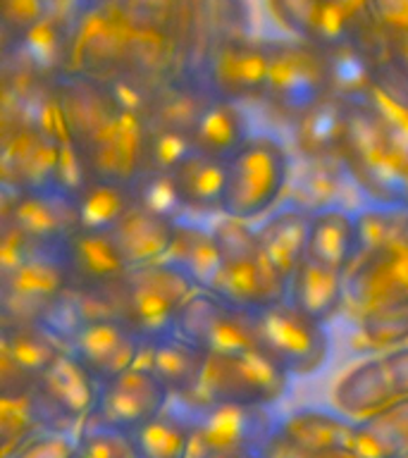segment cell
<instances>
[{"label":"cell","mask_w":408,"mask_h":458,"mask_svg":"<svg viewBox=\"0 0 408 458\" xmlns=\"http://www.w3.org/2000/svg\"><path fill=\"white\" fill-rule=\"evenodd\" d=\"M50 86L93 177L132 184L143 170L149 91L129 79L106 84L74 72Z\"/></svg>","instance_id":"1"},{"label":"cell","mask_w":408,"mask_h":458,"mask_svg":"<svg viewBox=\"0 0 408 458\" xmlns=\"http://www.w3.org/2000/svg\"><path fill=\"white\" fill-rule=\"evenodd\" d=\"M196 292V284L167 260L132 267L107 289L106 303L110 315L127 322L146 344L174 335V322Z\"/></svg>","instance_id":"2"},{"label":"cell","mask_w":408,"mask_h":458,"mask_svg":"<svg viewBox=\"0 0 408 458\" xmlns=\"http://www.w3.org/2000/svg\"><path fill=\"white\" fill-rule=\"evenodd\" d=\"M210 229L222 253V270L210 292L251 313L286 301L289 279L282 277L265 258L258 229L251 227V222L222 215Z\"/></svg>","instance_id":"3"},{"label":"cell","mask_w":408,"mask_h":458,"mask_svg":"<svg viewBox=\"0 0 408 458\" xmlns=\"http://www.w3.org/2000/svg\"><path fill=\"white\" fill-rule=\"evenodd\" d=\"M292 174V156L277 136L251 134L225 163L222 215L253 222L277 206Z\"/></svg>","instance_id":"4"},{"label":"cell","mask_w":408,"mask_h":458,"mask_svg":"<svg viewBox=\"0 0 408 458\" xmlns=\"http://www.w3.org/2000/svg\"><path fill=\"white\" fill-rule=\"evenodd\" d=\"M67 72L117 81L139 72V38L124 7L74 5Z\"/></svg>","instance_id":"5"},{"label":"cell","mask_w":408,"mask_h":458,"mask_svg":"<svg viewBox=\"0 0 408 458\" xmlns=\"http://www.w3.org/2000/svg\"><path fill=\"white\" fill-rule=\"evenodd\" d=\"M408 156L387 134L375 114L363 103H349L346 134L339 165L361 191L379 206H399V186Z\"/></svg>","instance_id":"6"},{"label":"cell","mask_w":408,"mask_h":458,"mask_svg":"<svg viewBox=\"0 0 408 458\" xmlns=\"http://www.w3.org/2000/svg\"><path fill=\"white\" fill-rule=\"evenodd\" d=\"M292 375L279 368L263 349L208 356L199 392L189 401L272 408L289 392Z\"/></svg>","instance_id":"7"},{"label":"cell","mask_w":408,"mask_h":458,"mask_svg":"<svg viewBox=\"0 0 408 458\" xmlns=\"http://www.w3.org/2000/svg\"><path fill=\"white\" fill-rule=\"evenodd\" d=\"M191 420L193 442L189 458H217L232 451H258L277 429L270 408L200 403L172 399Z\"/></svg>","instance_id":"8"},{"label":"cell","mask_w":408,"mask_h":458,"mask_svg":"<svg viewBox=\"0 0 408 458\" xmlns=\"http://www.w3.org/2000/svg\"><path fill=\"white\" fill-rule=\"evenodd\" d=\"M270 72L265 98L277 113L293 120L308 107L329 96V74L325 50L299 38L265 41Z\"/></svg>","instance_id":"9"},{"label":"cell","mask_w":408,"mask_h":458,"mask_svg":"<svg viewBox=\"0 0 408 458\" xmlns=\"http://www.w3.org/2000/svg\"><path fill=\"white\" fill-rule=\"evenodd\" d=\"M124 13L139 38L136 77H163L184 60L193 27V0H127Z\"/></svg>","instance_id":"10"},{"label":"cell","mask_w":408,"mask_h":458,"mask_svg":"<svg viewBox=\"0 0 408 458\" xmlns=\"http://www.w3.org/2000/svg\"><path fill=\"white\" fill-rule=\"evenodd\" d=\"M258 346L292 377H308L325 368L329 358L327 325H320L289 301L256 313Z\"/></svg>","instance_id":"11"},{"label":"cell","mask_w":408,"mask_h":458,"mask_svg":"<svg viewBox=\"0 0 408 458\" xmlns=\"http://www.w3.org/2000/svg\"><path fill=\"white\" fill-rule=\"evenodd\" d=\"M179 335L208 356H229L260 349L256 332V313L234 306L210 289H196L186 299L174 322Z\"/></svg>","instance_id":"12"},{"label":"cell","mask_w":408,"mask_h":458,"mask_svg":"<svg viewBox=\"0 0 408 458\" xmlns=\"http://www.w3.org/2000/svg\"><path fill=\"white\" fill-rule=\"evenodd\" d=\"M70 289V270L60 250L38 249L24 263L0 275L3 322H48Z\"/></svg>","instance_id":"13"},{"label":"cell","mask_w":408,"mask_h":458,"mask_svg":"<svg viewBox=\"0 0 408 458\" xmlns=\"http://www.w3.org/2000/svg\"><path fill=\"white\" fill-rule=\"evenodd\" d=\"M199 84L210 98L229 103L263 100L268 89L270 57L265 41H253L251 36H239L215 43L196 60Z\"/></svg>","instance_id":"14"},{"label":"cell","mask_w":408,"mask_h":458,"mask_svg":"<svg viewBox=\"0 0 408 458\" xmlns=\"http://www.w3.org/2000/svg\"><path fill=\"white\" fill-rule=\"evenodd\" d=\"M401 399H408V344L358 360L332 389L335 408L351 420H363Z\"/></svg>","instance_id":"15"},{"label":"cell","mask_w":408,"mask_h":458,"mask_svg":"<svg viewBox=\"0 0 408 458\" xmlns=\"http://www.w3.org/2000/svg\"><path fill=\"white\" fill-rule=\"evenodd\" d=\"M408 306V242L365 250L346 270V308L361 318Z\"/></svg>","instance_id":"16"},{"label":"cell","mask_w":408,"mask_h":458,"mask_svg":"<svg viewBox=\"0 0 408 458\" xmlns=\"http://www.w3.org/2000/svg\"><path fill=\"white\" fill-rule=\"evenodd\" d=\"M100 382L86 365L64 349L63 356L43 372L34 386V399L46 429H77L96 411Z\"/></svg>","instance_id":"17"},{"label":"cell","mask_w":408,"mask_h":458,"mask_svg":"<svg viewBox=\"0 0 408 458\" xmlns=\"http://www.w3.org/2000/svg\"><path fill=\"white\" fill-rule=\"evenodd\" d=\"M146 346L149 344L117 315H96L79 322L64 342V349L77 356L100 385L141 363Z\"/></svg>","instance_id":"18"},{"label":"cell","mask_w":408,"mask_h":458,"mask_svg":"<svg viewBox=\"0 0 408 458\" xmlns=\"http://www.w3.org/2000/svg\"><path fill=\"white\" fill-rule=\"evenodd\" d=\"M63 339L43 322H3L0 394L31 392L43 372L63 356Z\"/></svg>","instance_id":"19"},{"label":"cell","mask_w":408,"mask_h":458,"mask_svg":"<svg viewBox=\"0 0 408 458\" xmlns=\"http://www.w3.org/2000/svg\"><path fill=\"white\" fill-rule=\"evenodd\" d=\"M170 403L172 394L167 392V386L141 360L100 385L93 415L122 432H132L163 413Z\"/></svg>","instance_id":"20"},{"label":"cell","mask_w":408,"mask_h":458,"mask_svg":"<svg viewBox=\"0 0 408 458\" xmlns=\"http://www.w3.org/2000/svg\"><path fill=\"white\" fill-rule=\"evenodd\" d=\"M3 220L41 249H60L79 229L74 196L57 186L14 189Z\"/></svg>","instance_id":"21"},{"label":"cell","mask_w":408,"mask_h":458,"mask_svg":"<svg viewBox=\"0 0 408 458\" xmlns=\"http://www.w3.org/2000/svg\"><path fill=\"white\" fill-rule=\"evenodd\" d=\"M57 250L70 270L72 289L79 292L106 293L127 272V265L107 232L77 229Z\"/></svg>","instance_id":"22"},{"label":"cell","mask_w":408,"mask_h":458,"mask_svg":"<svg viewBox=\"0 0 408 458\" xmlns=\"http://www.w3.org/2000/svg\"><path fill=\"white\" fill-rule=\"evenodd\" d=\"M174 232H177V217L134 206L107 234L113 236L127 270H132V267L165 260Z\"/></svg>","instance_id":"23"},{"label":"cell","mask_w":408,"mask_h":458,"mask_svg":"<svg viewBox=\"0 0 408 458\" xmlns=\"http://www.w3.org/2000/svg\"><path fill=\"white\" fill-rule=\"evenodd\" d=\"M361 256L358 213L346 208H318L310 213L306 258L335 270H349Z\"/></svg>","instance_id":"24"},{"label":"cell","mask_w":408,"mask_h":458,"mask_svg":"<svg viewBox=\"0 0 408 458\" xmlns=\"http://www.w3.org/2000/svg\"><path fill=\"white\" fill-rule=\"evenodd\" d=\"M286 301L320 325H329L346 308V272L303 258L289 277Z\"/></svg>","instance_id":"25"},{"label":"cell","mask_w":408,"mask_h":458,"mask_svg":"<svg viewBox=\"0 0 408 458\" xmlns=\"http://www.w3.org/2000/svg\"><path fill=\"white\" fill-rule=\"evenodd\" d=\"M143 363L160 377L172 399H189L199 392L208 353L179 335H167L146 346Z\"/></svg>","instance_id":"26"},{"label":"cell","mask_w":408,"mask_h":458,"mask_svg":"<svg viewBox=\"0 0 408 458\" xmlns=\"http://www.w3.org/2000/svg\"><path fill=\"white\" fill-rule=\"evenodd\" d=\"M349 103L336 96H325L320 103L308 107L293 120V143L308 160H339L344 134H346Z\"/></svg>","instance_id":"27"},{"label":"cell","mask_w":408,"mask_h":458,"mask_svg":"<svg viewBox=\"0 0 408 458\" xmlns=\"http://www.w3.org/2000/svg\"><path fill=\"white\" fill-rule=\"evenodd\" d=\"M70 34L72 20L63 14L50 13L36 29H31L20 43L5 53L17 55L20 64L31 77L55 81L60 74L67 72L70 63Z\"/></svg>","instance_id":"28"},{"label":"cell","mask_w":408,"mask_h":458,"mask_svg":"<svg viewBox=\"0 0 408 458\" xmlns=\"http://www.w3.org/2000/svg\"><path fill=\"white\" fill-rule=\"evenodd\" d=\"M186 213L222 215L225 199V160L189 150L170 172Z\"/></svg>","instance_id":"29"},{"label":"cell","mask_w":408,"mask_h":458,"mask_svg":"<svg viewBox=\"0 0 408 458\" xmlns=\"http://www.w3.org/2000/svg\"><path fill=\"white\" fill-rule=\"evenodd\" d=\"M310 213L313 210L308 208H285V210L268 215V220L258 227L260 249L282 277H292V272L306 258Z\"/></svg>","instance_id":"30"},{"label":"cell","mask_w":408,"mask_h":458,"mask_svg":"<svg viewBox=\"0 0 408 458\" xmlns=\"http://www.w3.org/2000/svg\"><path fill=\"white\" fill-rule=\"evenodd\" d=\"M353 428L356 420L346 415L329 413L320 408H301L286 418H279L277 432L296 444L306 454H322V451L351 449L353 446Z\"/></svg>","instance_id":"31"},{"label":"cell","mask_w":408,"mask_h":458,"mask_svg":"<svg viewBox=\"0 0 408 458\" xmlns=\"http://www.w3.org/2000/svg\"><path fill=\"white\" fill-rule=\"evenodd\" d=\"M251 136L249 122L236 103L220 98H208L200 114L193 122L191 146L199 153L225 160L234 156Z\"/></svg>","instance_id":"32"},{"label":"cell","mask_w":408,"mask_h":458,"mask_svg":"<svg viewBox=\"0 0 408 458\" xmlns=\"http://www.w3.org/2000/svg\"><path fill=\"white\" fill-rule=\"evenodd\" d=\"M251 36L249 0H193L191 41L184 60H199L210 46Z\"/></svg>","instance_id":"33"},{"label":"cell","mask_w":408,"mask_h":458,"mask_svg":"<svg viewBox=\"0 0 408 458\" xmlns=\"http://www.w3.org/2000/svg\"><path fill=\"white\" fill-rule=\"evenodd\" d=\"M165 260L184 272L196 289H213L222 270V253L213 229L186 220H177V232Z\"/></svg>","instance_id":"34"},{"label":"cell","mask_w":408,"mask_h":458,"mask_svg":"<svg viewBox=\"0 0 408 458\" xmlns=\"http://www.w3.org/2000/svg\"><path fill=\"white\" fill-rule=\"evenodd\" d=\"M351 449L363 458H408V399L356 420Z\"/></svg>","instance_id":"35"},{"label":"cell","mask_w":408,"mask_h":458,"mask_svg":"<svg viewBox=\"0 0 408 458\" xmlns=\"http://www.w3.org/2000/svg\"><path fill=\"white\" fill-rule=\"evenodd\" d=\"M79 229L110 232L136 206L134 186L117 179L91 177L74 196Z\"/></svg>","instance_id":"36"},{"label":"cell","mask_w":408,"mask_h":458,"mask_svg":"<svg viewBox=\"0 0 408 458\" xmlns=\"http://www.w3.org/2000/svg\"><path fill=\"white\" fill-rule=\"evenodd\" d=\"M127 435L134 458H189L191 454V420L174 401L153 420Z\"/></svg>","instance_id":"37"},{"label":"cell","mask_w":408,"mask_h":458,"mask_svg":"<svg viewBox=\"0 0 408 458\" xmlns=\"http://www.w3.org/2000/svg\"><path fill=\"white\" fill-rule=\"evenodd\" d=\"M322 50L327 57L329 93L346 103L363 100L382 77V67L378 60L356 43H344L336 48Z\"/></svg>","instance_id":"38"},{"label":"cell","mask_w":408,"mask_h":458,"mask_svg":"<svg viewBox=\"0 0 408 458\" xmlns=\"http://www.w3.org/2000/svg\"><path fill=\"white\" fill-rule=\"evenodd\" d=\"M41 411L34 399V389L24 394H0V439L3 458H13L20 446L43 432Z\"/></svg>","instance_id":"39"},{"label":"cell","mask_w":408,"mask_h":458,"mask_svg":"<svg viewBox=\"0 0 408 458\" xmlns=\"http://www.w3.org/2000/svg\"><path fill=\"white\" fill-rule=\"evenodd\" d=\"M265 3L286 34L320 48L325 21H327L325 0H265Z\"/></svg>","instance_id":"40"},{"label":"cell","mask_w":408,"mask_h":458,"mask_svg":"<svg viewBox=\"0 0 408 458\" xmlns=\"http://www.w3.org/2000/svg\"><path fill=\"white\" fill-rule=\"evenodd\" d=\"M368 110L379 120V124L387 129V134L399 143L404 153L408 156V96L399 91L396 86L389 84L387 79L379 77V81L372 86L363 100Z\"/></svg>","instance_id":"41"},{"label":"cell","mask_w":408,"mask_h":458,"mask_svg":"<svg viewBox=\"0 0 408 458\" xmlns=\"http://www.w3.org/2000/svg\"><path fill=\"white\" fill-rule=\"evenodd\" d=\"M191 148V131L165 127V124H149L141 172H172Z\"/></svg>","instance_id":"42"},{"label":"cell","mask_w":408,"mask_h":458,"mask_svg":"<svg viewBox=\"0 0 408 458\" xmlns=\"http://www.w3.org/2000/svg\"><path fill=\"white\" fill-rule=\"evenodd\" d=\"M79 454L84 458H134L127 432L107 425L98 415H89L77 428Z\"/></svg>","instance_id":"43"},{"label":"cell","mask_w":408,"mask_h":458,"mask_svg":"<svg viewBox=\"0 0 408 458\" xmlns=\"http://www.w3.org/2000/svg\"><path fill=\"white\" fill-rule=\"evenodd\" d=\"M132 186H134L136 206L149 208L153 213L170 215V217H177L184 210L170 172H141L132 182Z\"/></svg>","instance_id":"44"},{"label":"cell","mask_w":408,"mask_h":458,"mask_svg":"<svg viewBox=\"0 0 408 458\" xmlns=\"http://www.w3.org/2000/svg\"><path fill=\"white\" fill-rule=\"evenodd\" d=\"M53 13L50 0H3V46L10 50Z\"/></svg>","instance_id":"45"},{"label":"cell","mask_w":408,"mask_h":458,"mask_svg":"<svg viewBox=\"0 0 408 458\" xmlns=\"http://www.w3.org/2000/svg\"><path fill=\"white\" fill-rule=\"evenodd\" d=\"M361 335L375 346H401L408 344V306L368 315L358 320Z\"/></svg>","instance_id":"46"},{"label":"cell","mask_w":408,"mask_h":458,"mask_svg":"<svg viewBox=\"0 0 408 458\" xmlns=\"http://www.w3.org/2000/svg\"><path fill=\"white\" fill-rule=\"evenodd\" d=\"M77 454V435L63 429H43L20 446L13 458H74Z\"/></svg>","instance_id":"47"},{"label":"cell","mask_w":408,"mask_h":458,"mask_svg":"<svg viewBox=\"0 0 408 458\" xmlns=\"http://www.w3.org/2000/svg\"><path fill=\"white\" fill-rule=\"evenodd\" d=\"M258 458H310V454H306L303 449H299L296 444H292L286 437H282L275 429L265 444L258 449Z\"/></svg>","instance_id":"48"},{"label":"cell","mask_w":408,"mask_h":458,"mask_svg":"<svg viewBox=\"0 0 408 458\" xmlns=\"http://www.w3.org/2000/svg\"><path fill=\"white\" fill-rule=\"evenodd\" d=\"M310 458H363V456H358L353 449H335V451H322V454H313Z\"/></svg>","instance_id":"49"},{"label":"cell","mask_w":408,"mask_h":458,"mask_svg":"<svg viewBox=\"0 0 408 458\" xmlns=\"http://www.w3.org/2000/svg\"><path fill=\"white\" fill-rule=\"evenodd\" d=\"M127 0H77L81 7H124Z\"/></svg>","instance_id":"50"},{"label":"cell","mask_w":408,"mask_h":458,"mask_svg":"<svg viewBox=\"0 0 408 458\" xmlns=\"http://www.w3.org/2000/svg\"><path fill=\"white\" fill-rule=\"evenodd\" d=\"M399 206L401 208H408V160H406V165H404V174H401Z\"/></svg>","instance_id":"51"},{"label":"cell","mask_w":408,"mask_h":458,"mask_svg":"<svg viewBox=\"0 0 408 458\" xmlns=\"http://www.w3.org/2000/svg\"><path fill=\"white\" fill-rule=\"evenodd\" d=\"M217 458H258V451H232V454H225V456Z\"/></svg>","instance_id":"52"},{"label":"cell","mask_w":408,"mask_h":458,"mask_svg":"<svg viewBox=\"0 0 408 458\" xmlns=\"http://www.w3.org/2000/svg\"><path fill=\"white\" fill-rule=\"evenodd\" d=\"M74 458H84V456H81V454H77V456H74Z\"/></svg>","instance_id":"53"}]
</instances>
